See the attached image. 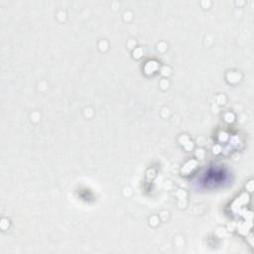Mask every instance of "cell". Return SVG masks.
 Segmentation results:
<instances>
[{
	"instance_id": "1",
	"label": "cell",
	"mask_w": 254,
	"mask_h": 254,
	"mask_svg": "<svg viewBox=\"0 0 254 254\" xmlns=\"http://www.w3.org/2000/svg\"><path fill=\"white\" fill-rule=\"evenodd\" d=\"M228 179L226 171L222 168H209L201 177L200 183L204 187H216L224 184Z\"/></svg>"
}]
</instances>
